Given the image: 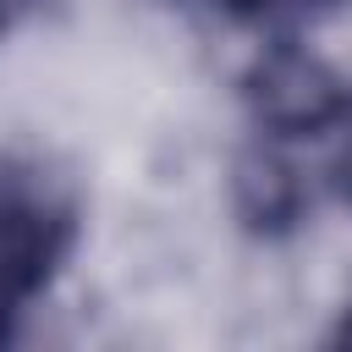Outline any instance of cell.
I'll use <instances>...</instances> for the list:
<instances>
[{
	"label": "cell",
	"mask_w": 352,
	"mask_h": 352,
	"mask_svg": "<svg viewBox=\"0 0 352 352\" xmlns=\"http://www.w3.org/2000/svg\"><path fill=\"white\" fill-rule=\"evenodd\" d=\"M324 187L336 192V198H346L352 204V121L336 132V143H330V160H324Z\"/></svg>",
	"instance_id": "5"
},
{
	"label": "cell",
	"mask_w": 352,
	"mask_h": 352,
	"mask_svg": "<svg viewBox=\"0 0 352 352\" xmlns=\"http://www.w3.org/2000/svg\"><path fill=\"white\" fill-rule=\"evenodd\" d=\"M187 6H204V11H214V16H231V22H253V28H264V22L302 16V11L319 6V0H187Z\"/></svg>",
	"instance_id": "4"
},
{
	"label": "cell",
	"mask_w": 352,
	"mask_h": 352,
	"mask_svg": "<svg viewBox=\"0 0 352 352\" xmlns=\"http://www.w3.org/2000/svg\"><path fill=\"white\" fill-rule=\"evenodd\" d=\"M231 204H236V214H242L248 231L280 236V231L302 226L314 192H308V176L292 160H280L275 148H253L231 170Z\"/></svg>",
	"instance_id": "3"
},
{
	"label": "cell",
	"mask_w": 352,
	"mask_h": 352,
	"mask_svg": "<svg viewBox=\"0 0 352 352\" xmlns=\"http://www.w3.org/2000/svg\"><path fill=\"white\" fill-rule=\"evenodd\" d=\"M242 99L270 138H336L352 121V82L302 44L264 50L242 77Z\"/></svg>",
	"instance_id": "2"
},
{
	"label": "cell",
	"mask_w": 352,
	"mask_h": 352,
	"mask_svg": "<svg viewBox=\"0 0 352 352\" xmlns=\"http://www.w3.org/2000/svg\"><path fill=\"white\" fill-rule=\"evenodd\" d=\"M77 248L72 192L22 154H0V341H11L22 308L50 292Z\"/></svg>",
	"instance_id": "1"
},
{
	"label": "cell",
	"mask_w": 352,
	"mask_h": 352,
	"mask_svg": "<svg viewBox=\"0 0 352 352\" xmlns=\"http://www.w3.org/2000/svg\"><path fill=\"white\" fill-rule=\"evenodd\" d=\"M33 6H38V0H0V38H6V33H16V28H22V16H28Z\"/></svg>",
	"instance_id": "6"
}]
</instances>
